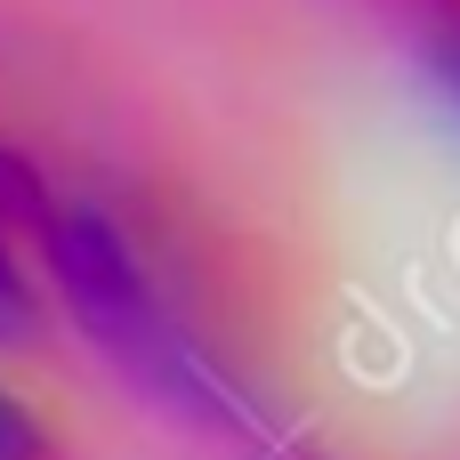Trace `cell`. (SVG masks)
Here are the masks:
<instances>
[{
    "mask_svg": "<svg viewBox=\"0 0 460 460\" xmlns=\"http://www.w3.org/2000/svg\"><path fill=\"white\" fill-rule=\"evenodd\" d=\"M40 259H49L57 291L73 299V315L89 323V340L113 364H129L137 380H170L186 364V340L170 332V315L154 299V275H146L121 218H105L97 202H49Z\"/></svg>",
    "mask_w": 460,
    "mask_h": 460,
    "instance_id": "cell-1",
    "label": "cell"
},
{
    "mask_svg": "<svg viewBox=\"0 0 460 460\" xmlns=\"http://www.w3.org/2000/svg\"><path fill=\"white\" fill-rule=\"evenodd\" d=\"M0 460H65L57 420H49L24 388H8V380H0Z\"/></svg>",
    "mask_w": 460,
    "mask_h": 460,
    "instance_id": "cell-2",
    "label": "cell"
},
{
    "mask_svg": "<svg viewBox=\"0 0 460 460\" xmlns=\"http://www.w3.org/2000/svg\"><path fill=\"white\" fill-rule=\"evenodd\" d=\"M40 218H49V186L32 178V162L0 137V234H16V226H32L40 234Z\"/></svg>",
    "mask_w": 460,
    "mask_h": 460,
    "instance_id": "cell-3",
    "label": "cell"
},
{
    "mask_svg": "<svg viewBox=\"0 0 460 460\" xmlns=\"http://www.w3.org/2000/svg\"><path fill=\"white\" fill-rule=\"evenodd\" d=\"M32 332H40V299L16 267V243L0 234V340H32Z\"/></svg>",
    "mask_w": 460,
    "mask_h": 460,
    "instance_id": "cell-4",
    "label": "cell"
},
{
    "mask_svg": "<svg viewBox=\"0 0 460 460\" xmlns=\"http://www.w3.org/2000/svg\"><path fill=\"white\" fill-rule=\"evenodd\" d=\"M420 49H429V73L460 97V0H429V32H420Z\"/></svg>",
    "mask_w": 460,
    "mask_h": 460,
    "instance_id": "cell-5",
    "label": "cell"
}]
</instances>
